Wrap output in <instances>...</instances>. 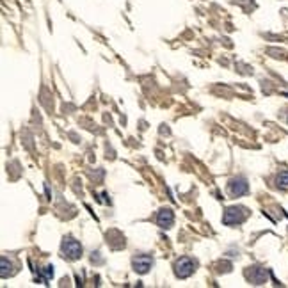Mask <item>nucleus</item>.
I'll return each instance as SVG.
<instances>
[{"mask_svg":"<svg viewBox=\"0 0 288 288\" xmlns=\"http://www.w3.org/2000/svg\"><path fill=\"white\" fill-rule=\"evenodd\" d=\"M245 217H247V210H245L244 207H230V208H226L224 217H222V222H224V224H228V226L240 224Z\"/></svg>","mask_w":288,"mask_h":288,"instance_id":"f257e3e1","label":"nucleus"},{"mask_svg":"<svg viewBox=\"0 0 288 288\" xmlns=\"http://www.w3.org/2000/svg\"><path fill=\"white\" fill-rule=\"evenodd\" d=\"M196 270V261L191 258L183 256L175 263V274L178 277H189Z\"/></svg>","mask_w":288,"mask_h":288,"instance_id":"f03ea898","label":"nucleus"},{"mask_svg":"<svg viewBox=\"0 0 288 288\" xmlns=\"http://www.w3.org/2000/svg\"><path fill=\"white\" fill-rule=\"evenodd\" d=\"M63 254L66 258H70V260H77V258H80V254H82L80 242H77L75 238H71V237L64 238V242H63Z\"/></svg>","mask_w":288,"mask_h":288,"instance_id":"7ed1b4c3","label":"nucleus"},{"mask_svg":"<svg viewBox=\"0 0 288 288\" xmlns=\"http://www.w3.org/2000/svg\"><path fill=\"white\" fill-rule=\"evenodd\" d=\"M132 265H133V270H135V272H139V274H146L150 269H152L153 258L150 256V254H139V256L133 258Z\"/></svg>","mask_w":288,"mask_h":288,"instance_id":"20e7f679","label":"nucleus"},{"mask_svg":"<svg viewBox=\"0 0 288 288\" xmlns=\"http://www.w3.org/2000/svg\"><path fill=\"white\" fill-rule=\"evenodd\" d=\"M249 191V185H247V182H245V178H233L230 183V194L231 196H244L245 192Z\"/></svg>","mask_w":288,"mask_h":288,"instance_id":"39448f33","label":"nucleus"},{"mask_svg":"<svg viewBox=\"0 0 288 288\" xmlns=\"http://www.w3.org/2000/svg\"><path fill=\"white\" fill-rule=\"evenodd\" d=\"M173 222H175V214H173L171 208H162L157 215V224L160 228H171Z\"/></svg>","mask_w":288,"mask_h":288,"instance_id":"423d86ee","label":"nucleus"},{"mask_svg":"<svg viewBox=\"0 0 288 288\" xmlns=\"http://www.w3.org/2000/svg\"><path fill=\"white\" fill-rule=\"evenodd\" d=\"M265 277H267V272H265L263 269H258V267H254V269L249 272V279L253 281L254 284L265 283Z\"/></svg>","mask_w":288,"mask_h":288,"instance_id":"0eeeda50","label":"nucleus"},{"mask_svg":"<svg viewBox=\"0 0 288 288\" xmlns=\"http://www.w3.org/2000/svg\"><path fill=\"white\" fill-rule=\"evenodd\" d=\"M277 187H281V189H288V171H283V173H279L277 175Z\"/></svg>","mask_w":288,"mask_h":288,"instance_id":"6e6552de","label":"nucleus"}]
</instances>
